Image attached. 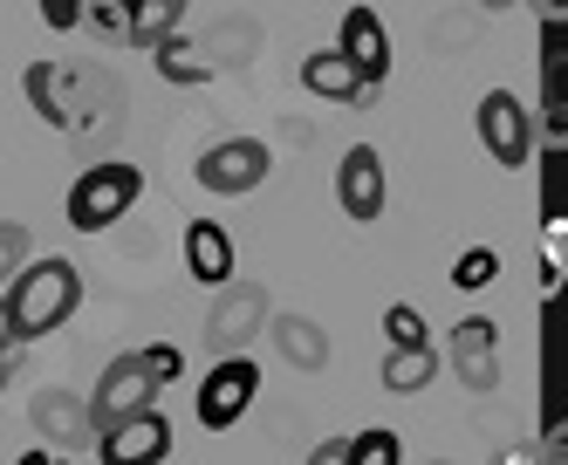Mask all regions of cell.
I'll return each mask as SVG.
<instances>
[{"instance_id":"cell-1","label":"cell","mask_w":568,"mask_h":465,"mask_svg":"<svg viewBox=\"0 0 568 465\" xmlns=\"http://www.w3.org/2000/svg\"><path fill=\"white\" fill-rule=\"evenodd\" d=\"M75 309H83V274H75V261H21V274L0 287V335L8 343H42V335H55Z\"/></svg>"},{"instance_id":"cell-2","label":"cell","mask_w":568,"mask_h":465,"mask_svg":"<svg viewBox=\"0 0 568 465\" xmlns=\"http://www.w3.org/2000/svg\"><path fill=\"white\" fill-rule=\"evenodd\" d=\"M179 376H185V350H172V343H144V350H131V356H116V363L97 376V397H83V404H90V432L116 425L124 411L158 404V397L179 384Z\"/></svg>"},{"instance_id":"cell-3","label":"cell","mask_w":568,"mask_h":465,"mask_svg":"<svg viewBox=\"0 0 568 465\" xmlns=\"http://www.w3.org/2000/svg\"><path fill=\"white\" fill-rule=\"evenodd\" d=\"M138 192H144V172H138V164L103 158V164H90V172L69 185L62 220H69L75 233H110V226H116V220H124L131 205H138Z\"/></svg>"},{"instance_id":"cell-4","label":"cell","mask_w":568,"mask_h":465,"mask_svg":"<svg viewBox=\"0 0 568 465\" xmlns=\"http://www.w3.org/2000/svg\"><path fill=\"white\" fill-rule=\"evenodd\" d=\"M254 391H261V363L247 350H226L206 370V384H199V425H206V432H233L240 417H247Z\"/></svg>"},{"instance_id":"cell-5","label":"cell","mask_w":568,"mask_h":465,"mask_svg":"<svg viewBox=\"0 0 568 465\" xmlns=\"http://www.w3.org/2000/svg\"><path fill=\"white\" fill-rule=\"evenodd\" d=\"M438 363H453V376H459L473 397H494V391H500V322H486V315L453 322Z\"/></svg>"},{"instance_id":"cell-6","label":"cell","mask_w":568,"mask_h":465,"mask_svg":"<svg viewBox=\"0 0 568 465\" xmlns=\"http://www.w3.org/2000/svg\"><path fill=\"white\" fill-rule=\"evenodd\" d=\"M473 123H479V144H486L494 164H507V172L527 164V151H535V117H527V103L514 90H486L479 110H473Z\"/></svg>"},{"instance_id":"cell-7","label":"cell","mask_w":568,"mask_h":465,"mask_svg":"<svg viewBox=\"0 0 568 465\" xmlns=\"http://www.w3.org/2000/svg\"><path fill=\"white\" fill-rule=\"evenodd\" d=\"M336 55L349 62V75L363 82V90H384L390 82V28L377 8H349L343 28H336Z\"/></svg>"},{"instance_id":"cell-8","label":"cell","mask_w":568,"mask_h":465,"mask_svg":"<svg viewBox=\"0 0 568 465\" xmlns=\"http://www.w3.org/2000/svg\"><path fill=\"white\" fill-rule=\"evenodd\" d=\"M172 452V425H165V411L144 404V411H124L116 425L97 432V458L103 465H151V458H165Z\"/></svg>"},{"instance_id":"cell-9","label":"cell","mask_w":568,"mask_h":465,"mask_svg":"<svg viewBox=\"0 0 568 465\" xmlns=\"http://www.w3.org/2000/svg\"><path fill=\"white\" fill-rule=\"evenodd\" d=\"M336 205L356 220V226H371L384 220V205H390V179H384V158L371 144H349L336 158Z\"/></svg>"},{"instance_id":"cell-10","label":"cell","mask_w":568,"mask_h":465,"mask_svg":"<svg viewBox=\"0 0 568 465\" xmlns=\"http://www.w3.org/2000/svg\"><path fill=\"white\" fill-rule=\"evenodd\" d=\"M261 322H267V287H261V281H220V302H213V315H206V343H213V356L247 350Z\"/></svg>"},{"instance_id":"cell-11","label":"cell","mask_w":568,"mask_h":465,"mask_svg":"<svg viewBox=\"0 0 568 465\" xmlns=\"http://www.w3.org/2000/svg\"><path fill=\"white\" fill-rule=\"evenodd\" d=\"M267 172H274V151H267L261 138H226V144H213L206 158H199V185L220 192V199L254 192Z\"/></svg>"},{"instance_id":"cell-12","label":"cell","mask_w":568,"mask_h":465,"mask_svg":"<svg viewBox=\"0 0 568 465\" xmlns=\"http://www.w3.org/2000/svg\"><path fill=\"white\" fill-rule=\"evenodd\" d=\"M28 103L42 110V123H55V131H83V75L62 69V62H28L21 75Z\"/></svg>"},{"instance_id":"cell-13","label":"cell","mask_w":568,"mask_h":465,"mask_svg":"<svg viewBox=\"0 0 568 465\" xmlns=\"http://www.w3.org/2000/svg\"><path fill=\"white\" fill-rule=\"evenodd\" d=\"M28 417H34V432H42L49 445H62V452L97 438V432H90V404L75 397V391H42V397L28 404Z\"/></svg>"},{"instance_id":"cell-14","label":"cell","mask_w":568,"mask_h":465,"mask_svg":"<svg viewBox=\"0 0 568 465\" xmlns=\"http://www.w3.org/2000/svg\"><path fill=\"white\" fill-rule=\"evenodd\" d=\"M185 274H192L199 287L233 281V233H226L220 220H192V226H185Z\"/></svg>"},{"instance_id":"cell-15","label":"cell","mask_w":568,"mask_h":465,"mask_svg":"<svg viewBox=\"0 0 568 465\" xmlns=\"http://www.w3.org/2000/svg\"><path fill=\"white\" fill-rule=\"evenodd\" d=\"M438 350L432 343H390V356H384V391L390 397H418V391H432L438 384Z\"/></svg>"},{"instance_id":"cell-16","label":"cell","mask_w":568,"mask_h":465,"mask_svg":"<svg viewBox=\"0 0 568 465\" xmlns=\"http://www.w3.org/2000/svg\"><path fill=\"white\" fill-rule=\"evenodd\" d=\"M302 82H308L315 97H329V103H371V97H377V90H363V82L349 75V62H343L336 49H315V55L302 62Z\"/></svg>"},{"instance_id":"cell-17","label":"cell","mask_w":568,"mask_h":465,"mask_svg":"<svg viewBox=\"0 0 568 465\" xmlns=\"http://www.w3.org/2000/svg\"><path fill=\"white\" fill-rule=\"evenodd\" d=\"M274 350H281V363H295V370H322V363H329V335H322L308 315H274Z\"/></svg>"},{"instance_id":"cell-18","label":"cell","mask_w":568,"mask_h":465,"mask_svg":"<svg viewBox=\"0 0 568 465\" xmlns=\"http://www.w3.org/2000/svg\"><path fill=\"white\" fill-rule=\"evenodd\" d=\"M185 14V0H138V14L124 21V49H151V41H165Z\"/></svg>"},{"instance_id":"cell-19","label":"cell","mask_w":568,"mask_h":465,"mask_svg":"<svg viewBox=\"0 0 568 465\" xmlns=\"http://www.w3.org/2000/svg\"><path fill=\"white\" fill-rule=\"evenodd\" d=\"M151 55H158V75H165V82H206V75H213L206 62L192 55V41H185L179 28H172L165 41H151Z\"/></svg>"},{"instance_id":"cell-20","label":"cell","mask_w":568,"mask_h":465,"mask_svg":"<svg viewBox=\"0 0 568 465\" xmlns=\"http://www.w3.org/2000/svg\"><path fill=\"white\" fill-rule=\"evenodd\" d=\"M500 281V253L494 246H466L459 261H453V287L459 294H479V287H494Z\"/></svg>"},{"instance_id":"cell-21","label":"cell","mask_w":568,"mask_h":465,"mask_svg":"<svg viewBox=\"0 0 568 465\" xmlns=\"http://www.w3.org/2000/svg\"><path fill=\"white\" fill-rule=\"evenodd\" d=\"M404 458V438L397 432H356L343 445V465H397Z\"/></svg>"},{"instance_id":"cell-22","label":"cell","mask_w":568,"mask_h":465,"mask_svg":"<svg viewBox=\"0 0 568 465\" xmlns=\"http://www.w3.org/2000/svg\"><path fill=\"white\" fill-rule=\"evenodd\" d=\"M28 253H34V233H28L21 220H0V287H8V281L21 274Z\"/></svg>"},{"instance_id":"cell-23","label":"cell","mask_w":568,"mask_h":465,"mask_svg":"<svg viewBox=\"0 0 568 465\" xmlns=\"http://www.w3.org/2000/svg\"><path fill=\"white\" fill-rule=\"evenodd\" d=\"M138 14V0H83V21L103 34V41H124V21Z\"/></svg>"},{"instance_id":"cell-24","label":"cell","mask_w":568,"mask_h":465,"mask_svg":"<svg viewBox=\"0 0 568 465\" xmlns=\"http://www.w3.org/2000/svg\"><path fill=\"white\" fill-rule=\"evenodd\" d=\"M384 335H390V343H432V328H425V315L412 302H390L384 309Z\"/></svg>"},{"instance_id":"cell-25","label":"cell","mask_w":568,"mask_h":465,"mask_svg":"<svg viewBox=\"0 0 568 465\" xmlns=\"http://www.w3.org/2000/svg\"><path fill=\"white\" fill-rule=\"evenodd\" d=\"M49 28H83V0H34Z\"/></svg>"},{"instance_id":"cell-26","label":"cell","mask_w":568,"mask_h":465,"mask_svg":"<svg viewBox=\"0 0 568 465\" xmlns=\"http://www.w3.org/2000/svg\"><path fill=\"white\" fill-rule=\"evenodd\" d=\"M343 445H349V438H322L308 458H315V465H343Z\"/></svg>"},{"instance_id":"cell-27","label":"cell","mask_w":568,"mask_h":465,"mask_svg":"<svg viewBox=\"0 0 568 465\" xmlns=\"http://www.w3.org/2000/svg\"><path fill=\"white\" fill-rule=\"evenodd\" d=\"M14 363H21V350L8 343V335H0V384H8V370H14Z\"/></svg>"},{"instance_id":"cell-28","label":"cell","mask_w":568,"mask_h":465,"mask_svg":"<svg viewBox=\"0 0 568 465\" xmlns=\"http://www.w3.org/2000/svg\"><path fill=\"white\" fill-rule=\"evenodd\" d=\"M486 8H507V0H486Z\"/></svg>"}]
</instances>
